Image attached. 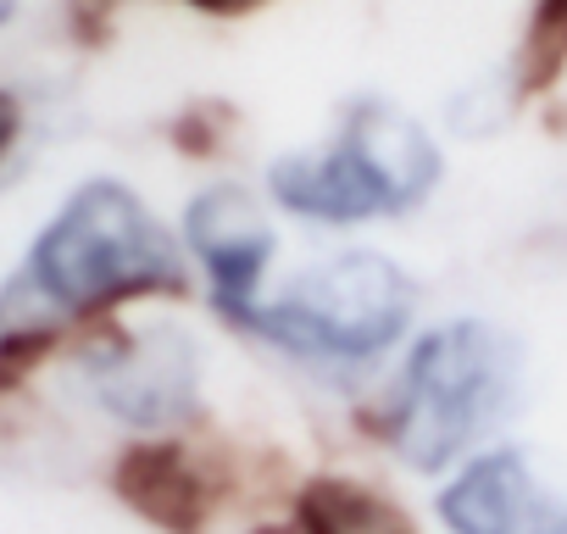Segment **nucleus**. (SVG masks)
I'll return each instance as SVG.
<instances>
[{
	"mask_svg": "<svg viewBox=\"0 0 567 534\" xmlns=\"http://www.w3.org/2000/svg\"><path fill=\"white\" fill-rule=\"evenodd\" d=\"M189 290V250L123 178H84L23 250L0 290V379L18 373L56 329L151 296Z\"/></svg>",
	"mask_w": 567,
	"mask_h": 534,
	"instance_id": "f257e3e1",
	"label": "nucleus"
},
{
	"mask_svg": "<svg viewBox=\"0 0 567 534\" xmlns=\"http://www.w3.org/2000/svg\"><path fill=\"white\" fill-rule=\"evenodd\" d=\"M523 384L528 351L506 324L478 312L440 318L395 362L379 434L412 473H456L517 418Z\"/></svg>",
	"mask_w": 567,
	"mask_h": 534,
	"instance_id": "f03ea898",
	"label": "nucleus"
},
{
	"mask_svg": "<svg viewBox=\"0 0 567 534\" xmlns=\"http://www.w3.org/2000/svg\"><path fill=\"white\" fill-rule=\"evenodd\" d=\"M440 145L434 134L395 101L362 95L346 106L340 129L323 145L284 151L267 167V195L278 212L351 228L373 217H401L423 206L440 184Z\"/></svg>",
	"mask_w": 567,
	"mask_h": 534,
	"instance_id": "7ed1b4c3",
	"label": "nucleus"
},
{
	"mask_svg": "<svg viewBox=\"0 0 567 534\" xmlns=\"http://www.w3.org/2000/svg\"><path fill=\"white\" fill-rule=\"evenodd\" d=\"M417 318V285L384 250H334L267 290L234 329L307 368H373Z\"/></svg>",
	"mask_w": 567,
	"mask_h": 534,
	"instance_id": "20e7f679",
	"label": "nucleus"
},
{
	"mask_svg": "<svg viewBox=\"0 0 567 534\" xmlns=\"http://www.w3.org/2000/svg\"><path fill=\"white\" fill-rule=\"evenodd\" d=\"M84 384L128 429H178L200 412V351L184 329H112L84 357Z\"/></svg>",
	"mask_w": 567,
	"mask_h": 534,
	"instance_id": "39448f33",
	"label": "nucleus"
},
{
	"mask_svg": "<svg viewBox=\"0 0 567 534\" xmlns=\"http://www.w3.org/2000/svg\"><path fill=\"white\" fill-rule=\"evenodd\" d=\"M434 512L451 534H567V479L523 445H484L445 479Z\"/></svg>",
	"mask_w": 567,
	"mask_h": 534,
	"instance_id": "423d86ee",
	"label": "nucleus"
},
{
	"mask_svg": "<svg viewBox=\"0 0 567 534\" xmlns=\"http://www.w3.org/2000/svg\"><path fill=\"white\" fill-rule=\"evenodd\" d=\"M184 250L206 274V290H212L217 318L223 324H239L267 296L278 234H272V223H267V212L256 206L250 189L212 184L184 212Z\"/></svg>",
	"mask_w": 567,
	"mask_h": 534,
	"instance_id": "0eeeda50",
	"label": "nucleus"
},
{
	"mask_svg": "<svg viewBox=\"0 0 567 534\" xmlns=\"http://www.w3.org/2000/svg\"><path fill=\"white\" fill-rule=\"evenodd\" d=\"M117 495L156 528L195 534L212 517V479L184 440H140L117 456Z\"/></svg>",
	"mask_w": 567,
	"mask_h": 534,
	"instance_id": "6e6552de",
	"label": "nucleus"
},
{
	"mask_svg": "<svg viewBox=\"0 0 567 534\" xmlns=\"http://www.w3.org/2000/svg\"><path fill=\"white\" fill-rule=\"evenodd\" d=\"M301 534H417L406 512L357 479H312L296 495Z\"/></svg>",
	"mask_w": 567,
	"mask_h": 534,
	"instance_id": "1a4fd4ad",
	"label": "nucleus"
},
{
	"mask_svg": "<svg viewBox=\"0 0 567 534\" xmlns=\"http://www.w3.org/2000/svg\"><path fill=\"white\" fill-rule=\"evenodd\" d=\"M567 68V0H539L523 34V84H550Z\"/></svg>",
	"mask_w": 567,
	"mask_h": 534,
	"instance_id": "9d476101",
	"label": "nucleus"
},
{
	"mask_svg": "<svg viewBox=\"0 0 567 534\" xmlns=\"http://www.w3.org/2000/svg\"><path fill=\"white\" fill-rule=\"evenodd\" d=\"M18 134H23V101H18L12 90H0V167H7Z\"/></svg>",
	"mask_w": 567,
	"mask_h": 534,
	"instance_id": "9b49d317",
	"label": "nucleus"
},
{
	"mask_svg": "<svg viewBox=\"0 0 567 534\" xmlns=\"http://www.w3.org/2000/svg\"><path fill=\"white\" fill-rule=\"evenodd\" d=\"M189 7H206V12H234V7H256V0H189Z\"/></svg>",
	"mask_w": 567,
	"mask_h": 534,
	"instance_id": "f8f14e48",
	"label": "nucleus"
}]
</instances>
